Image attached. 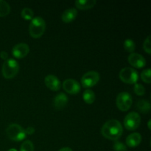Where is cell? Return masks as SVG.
I'll return each mask as SVG.
<instances>
[{
	"label": "cell",
	"instance_id": "1",
	"mask_svg": "<svg viewBox=\"0 0 151 151\" xmlns=\"http://www.w3.org/2000/svg\"><path fill=\"white\" fill-rule=\"evenodd\" d=\"M102 135L108 139L117 141L123 133L120 122L116 119H111L103 125L101 129Z\"/></svg>",
	"mask_w": 151,
	"mask_h": 151
},
{
	"label": "cell",
	"instance_id": "2",
	"mask_svg": "<svg viewBox=\"0 0 151 151\" xmlns=\"http://www.w3.org/2000/svg\"><path fill=\"white\" fill-rule=\"evenodd\" d=\"M46 22L40 16L33 18L31 21L29 27V32L31 37L34 38H38L42 36L45 32Z\"/></svg>",
	"mask_w": 151,
	"mask_h": 151
},
{
	"label": "cell",
	"instance_id": "3",
	"mask_svg": "<svg viewBox=\"0 0 151 151\" xmlns=\"http://www.w3.org/2000/svg\"><path fill=\"white\" fill-rule=\"evenodd\" d=\"M19 70V66L18 62L13 58L7 59L4 62L1 68L2 75L6 79L13 78Z\"/></svg>",
	"mask_w": 151,
	"mask_h": 151
},
{
	"label": "cell",
	"instance_id": "4",
	"mask_svg": "<svg viewBox=\"0 0 151 151\" xmlns=\"http://www.w3.org/2000/svg\"><path fill=\"white\" fill-rule=\"evenodd\" d=\"M6 134L10 139L15 142H20L26 137L25 130L18 124L12 123L6 129Z\"/></svg>",
	"mask_w": 151,
	"mask_h": 151
},
{
	"label": "cell",
	"instance_id": "5",
	"mask_svg": "<svg viewBox=\"0 0 151 151\" xmlns=\"http://www.w3.org/2000/svg\"><path fill=\"white\" fill-rule=\"evenodd\" d=\"M119 77L122 82L128 84H135L139 79L138 72L131 67H125L121 69Z\"/></svg>",
	"mask_w": 151,
	"mask_h": 151
},
{
	"label": "cell",
	"instance_id": "6",
	"mask_svg": "<svg viewBox=\"0 0 151 151\" xmlns=\"http://www.w3.org/2000/svg\"><path fill=\"white\" fill-rule=\"evenodd\" d=\"M133 103L132 97L128 92H120L116 99V104L118 109L122 111L129 110Z\"/></svg>",
	"mask_w": 151,
	"mask_h": 151
},
{
	"label": "cell",
	"instance_id": "7",
	"mask_svg": "<svg viewBox=\"0 0 151 151\" xmlns=\"http://www.w3.org/2000/svg\"><path fill=\"white\" fill-rule=\"evenodd\" d=\"M100 74L95 71H89L83 75L81 78V84L86 88H91L95 86L100 81Z\"/></svg>",
	"mask_w": 151,
	"mask_h": 151
},
{
	"label": "cell",
	"instance_id": "8",
	"mask_svg": "<svg viewBox=\"0 0 151 151\" xmlns=\"http://www.w3.org/2000/svg\"><path fill=\"white\" fill-rule=\"evenodd\" d=\"M141 123V117L137 112H131L125 116L124 125L128 131L136 130Z\"/></svg>",
	"mask_w": 151,
	"mask_h": 151
},
{
	"label": "cell",
	"instance_id": "9",
	"mask_svg": "<svg viewBox=\"0 0 151 151\" xmlns=\"http://www.w3.org/2000/svg\"><path fill=\"white\" fill-rule=\"evenodd\" d=\"M63 88L65 91L70 94H77L81 91L79 83L74 79H66L63 81Z\"/></svg>",
	"mask_w": 151,
	"mask_h": 151
},
{
	"label": "cell",
	"instance_id": "10",
	"mask_svg": "<svg viewBox=\"0 0 151 151\" xmlns=\"http://www.w3.org/2000/svg\"><path fill=\"white\" fill-rule=\"evenodd\" d=\"M29 52V46L24 43H19L13 47L12 50L13 55L16 58H23L26 57Z\"/></svg>",
	"mask_w": 151,
	"mask_h": 151
},
{
	"label": "cell",
	"instance_id": "11",
	"mask_svg": "<svg viewBox=\"0 0 151 151\" xmlns=\"http://www.w3.org/2000/svg\"><path fill=\"white\" fill-rule=\"evenodd\" d=\"M130 64L135 68H142L146 65V60L145 58L138 53H131L128 58Z\"/></svg>",
	"mask_w": 151,
	"mask_h": 151
},
{
	"label": "cell",
	"instance_id": "12",
	"mask_svg": "<svg viewBox=\"0 0 151 151\" xmlns=\"http://www.w3.org/2000/svg\"><path fill=\"white\" fill-rule=\"evenodd\" d=\"M44 83H45V85L47 86V88H49L52 91H58L60 88V86H61L58 78L53 75H47L44 79Z\"/></svg>",
	"mask_w": 151,
	"mask_h": 151
},
{
	"label": "cell",
	"instance_id": "13",
	"mask_svg": "<svg viewBox=\"0 0 151 151\" xmlns=\"http://www.w3.org/2000/svg\"><path fill=\"white\" fill-rule=\"evenodd\" d=\"M67 103L68 97L64 93H59L58 94H57L55 97L54 101H53L55 108L56 109H58V110L63 109L66 106Z\"/></svg>",
	"mask_w": 151,
	"mask_h": 151
},
{
	"label": "cell",
	"instance_id": "14",
	"mask_svg": "<svg viewBox=\"0 0 151 151\" xmlns=\"http://www.w3.org/2000/svg\"><path fill=\"white\" fill-rule=\"evenodd\" d=\"M142 136L139 133H134L126 138V145L129 147H136L141 143Z\"/></svg>",
	"mask_w": 151,
	"mask_h": 151
},
{
	"label": "cell",
	"instance_id": "15",
	"mask_svg": "<svg viewBox=\"0 0 151 151\" xmlns=\"http://www.w3.org/2000/svg\"><path fill=\"white\" fill-rule=\"evenodd\" d=\"M78 15V10L75 8H69L65 10L61 15V19L65 23H69L75 20Z\"/></svg>",
	"mask_w": 151,
	"mask_h": 151
},
{
	"label": "cell",
	"instance_id": "16",
	"mask_svg": "<svg viewBox=\"0 0 151 151\" xmlns=\"http://www.w3.org/2000/svg\"><path fill=\"white\" fill-rule=\"evenodd\" d=\"M96 0H77L75 2V6L81 10H88L96 4Z\"/></svg>",
	"mask_w": 151,
	"mask_h": 151
},
{
	"label": "cell",
	"instance_id": "17",
	"mask_svg": "<svg viewBox=\"0 0 151 151\" xmlns=\"http://www.w3.org/2000/svg\"><path fill=\"white\" fill-rule=\"evenodd\" d=\"M137 109L143 114H147L150 110V103L147 100H140L137 104Z\"/></svg>",
	"mask_w": 151,
	"mask_h": 151
},
{
	"label": "cell",
	"instance_id": "18",
	"mask_svg": "<svg viewBox=\"0 0 151 151\" xmlns=\"http://www.w3.org/2000/svg\"><path fill=\"white\" fill-rule=\"evenodd\" d=\"M83 98L85 103H88V104H91L95 100V94L92 90L86 89L84 91Z\"/></svg>",
	"mask_w": 151,
	"mask_h": 151
},
{
	"label": "cell",
	"instance_id": "19",
	"mask_svg": "<svg viewBox=\"0 0 151 151\" xmlns=\"http://www.w3.org/2000/svg\"><path fill=\"white\" fill-rule=\"evenodd\" d=\"M10 12V7L7 1L0 0V17L8 15Z\"/></svg>",
	"mask_w": 151,
	"mask_h": 151
},
{
	"label": "cell",
	"instance_id": "20",
	"mask_svg": "<svg viewBox=\"0 0 151 151\" xmlns=\"http://www.w3.org/2000/svg\"><path fill=\"white\" fill-rule=\"evenodd\" d=\"M33 15L34 13L32 9L28 8V7L24 8L21 13V16L25 20H32V18H33Z\"/></svg>",
	"mask_w": 151,
	"mask_h": 151
},
{
	"label": "cell",
	"instance_id": "21",
	"mask_svg": "<svg viewBox=\"0 0 151 151\" xmlns=\"http://www.w3.org/2000/svg\"><path fill=\"white\" fill-rule=\"evenodd\" d=\"M124 48L129 52H134L136 49V44L132 39H126L124 41Z\"/></svg>",
	"mask_w": 151,
	"mask_h": 151
},
{
	"label": "cell",
	"instance_id": "22",
	"mask_svg": "<svg viewBox=\"0 0 151 151\" xmlns=\"http://www.w3.org/2000/svg\"><path fill=\"white\" fill-rule=\"evenodd\" d=\"M20 151H34L33 143L30 140L24 142L21 145Z\"/></svg>",
	"mask_w": 151,
	"mask_h": 151
},
{
	"label": "cell",
	"instance_id": "23",
	"mask_svg": "<svg viewBox=\"0 0 151 151\" xmlns=\"http://www.w3.org/2000/svg\"><path fill=\"white\" fill-rule=\"evenodd\" d=\"M141 78L146 83H150V69L143 70L141 73Z\"/></svg>",
	"mask_w": 151,
	"mask_h": 151
},
{
	"label": "cell",
	"instance_id": "24",
	"mask_svg": "<svg viewBox=\"0 0 151 151\" xmlns=\"http://www.w3.org/2000/svg\"><path fill=\"white\" fill-rule=\"evenodd\" d=\"M113 148L114 151H127V147L125 144L119 141H115Z\"/></svg>",
	"mask_w": 151,
	"mask_h": 151
},
{
	"label": "cell",
	"instance_id": "25",
	"mask_svg": "<svg viewBox=\"0 0 151 151\" xmlns=\"http://www.w3.org/2000/svg\"><path fill=\"white\" fill-rule=\"evenodd\" d=\"M134 92L139 96H142L144 95L145 93V87L143 86L142 84L139 83H135L134 86Z\"/></svg>",
	"mask_w": 151,
	"mask_h": 151
},
{
	"label": "cell",
	"instance_id": "26",
	"mask_svg": "<svg viewBox=\"0 0 151 151\" xmlns=\"http://www.w3.org/2000/svg\"><path fill=\"white\" fill-rule=\"evenodd\" d=\"M143 48L144 50L148 54H150L151 52V44H150V36L148 35L147 37L145 40L144 41V44H143Z\"/></svg>",
	"mask_w": 151,
	"mask_h": 151
},
{
	"label": "cell",
	"instance_id": "27",
	"mask_svg": "<svg viewBox=\"0 0 151 151\" xmlns=\"http://www.w3.org/2000/svg\"><path fill=\"white\" fill-rule=\"evenodd\" d=\"M34 132H35V129H34L33 127H27V129H25V133H26V134H29V135H31V134H34Z\"/></svg>",
	"mask_w": 151,
	"mask_h": 151
},
{
	"label": "cell",
	"instance_id": "28",
	"mask_svg": "<svg viewBox=\"0 0 151 151\" xmlns=\"http://www.w3.org/2000/svg\"><path fill=\"white\" fill-rule=\"evenodd\" d=\"M0 57H1V59L6 60L7 58H8V54H7V52L1 51V52H0Z\"/></svg>",
	"mask_w": 151,
	"mask_h": 151
},
{
	"label": "cell",
	"instance_id": "29",
	"mask_svg": "<svg viewBox=\"0 0 151 151\" xmlns=\"http://www.w3.org/2000/svg\"><path fill=\"white\" fill-rule=\"evenodd\" d=\"M58 151H73V150H72L70 147H63V148L60 149Z\"/></svg>",
	"mask_w": 151,
	"mask_h": 151
},
{
	"label": "cell",
	"instance_id": "30",
	"mask_svg": "<svg viewBox=\"0 0 151 151\" xmlns=\"http://www.w3.org/2000/svg\"><path fill=\"white\" fill-rule=\"evenodd\" d=\"M147 125H148L149 129H150V120H149L148 122H147Z\"/></svg>",
	"mask_w": 151,
	"mask_h": 151
},
{
	"label": "cell",
	"instance_id": "31",
	"mask_svg": "<svg viewBox=\"0 0 151 151\" xmlns=\"http://www.w3.org/2000/svg\"><path fill=\"white\" fill-rule=\"evenodd\" d=\"M7 151H17V150H16V149H14V148H12V149H10V150H7Z\"/></svg>",
	"mask_w": 151,
	"mask_h": 151
}]
</instances>
